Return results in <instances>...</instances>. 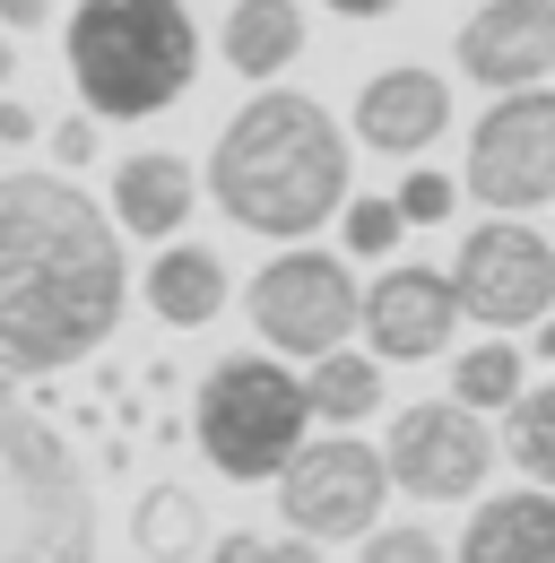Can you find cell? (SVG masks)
<instances>
[{"label": "cell", "mask_w": 555, "mask_h": 563, "mask_svg": "<svg viewBox=\"0 0 555 563\" xmlns=\"http://www.w3.org/2000/svg\"><path fill=\"white\" fill-rule=\"evenodd\" d=\"M451 62H460V78H478L494 96L538 87L555 70V0H478L451 35Z\"/></svg>", "instance_id": "obj_12"}, {"label": "cell", "mask_w": 555, "mask_h": 563, "mask_svg": "<svg viewBox=\"0 0 555 563\" xmlns=\"http://www.w3.org/2000/svg\"><path fill=\"white\" fill-rule=\"evenodd\" d=\"M451 563H555V486L538 494H486L460 529Z\"/></svg>", "instance_id": "obj_16"}, {"label": "cell", "mask_w": 555, "mask_h": 563, "mask_svg": "<svg viewBox=\"0 0 555 563\" xmlns=\"http://www.w3.org/2000/svg\"><path fill=\"white\" fill-rule=\"evenodd\" d=\"M460 330V295L451 269H425V261H382V278L364 286V347L382 364H434Z\"/></svg>", "instance_id": "obj_11"}, {"label": "cell", "mask_w": 555, "mask_h": 563, "mask_svg": "<svg viewBox=\"0 0 555 563\" xmlns=\"http://www.w3.org/2000/svg\"><path fill=\"white\" fill-rule=\"evenodd\" d=\"M208 563H270V538H252V529H226V538L208 547Z\"/></svg>", "instance_id": "obj_27"}, {"label": "cell", "mask_w": 555, "mask_h": 563, "mask_svg": "<svg viewBox=\"0 0 555 563\" xmlns=\"http://www.w3.org/2000/svg\"><path fill=\"white\" fill-rule=\"evenodd\" d=\"M200 183L226 225H243L261 243H313V225H330L356 200L347 191L356 183V131L322 96L261 87L217 122Z\"/></svg>", "instance_id": "obj_2"}, {"label": "cell", "mask_w": 555, "mask_h": 563, "mask_svg": "<svg viewBox=\"0 0 555 563\" xmlns=\"http://www.w3.org/2000/svg\"><path fill=\"white\" fill-rule=\"evenodd\" d=\"M382 503H391V460L356 433L330 442H304L286 468H278V520L313 547H356L382 529Z\"/></svg>", "instance_id": "obj_8"}, {"label": "cell", "mask_w": 555, "mask_h": 563, "mask_svg": "<svg viewBox=\"0 0 555 563\" xmlns=\"http://www.w3.org/2000/svg\"><path fill=\"white\" fill-rule=\"evenodd\" d=\"M243 321L270 339L278 355H330L364 330V286L339 252H313V243H278L270 261L243 278Z\"/></svg>", "instance_id": "obj_6"}, {"label": "cell", "mask_w": 555, "mask_h": 563, "mask_svg": "<svg viewBox=\"0 0 555 563\" xmlns=\"http://www.w3.org/2000/svg\"><path fill=\"white\" fill-rule=\"evenodd\" d=\"M538 364H555V312L538 321Z\"/></svg>", "instance_id": "obj_32"}, {"label": "cell", "mask_w": 555, "mask_h": 563, "mask_svg": "<svg viewBox=\"0 0 555 563\" xmlns=\"http://www.w3.org/2000/svg\"><path fill=\"white\" fill-rule=\"evenodd\" d=\"M96 147H105V122H96L87 104H78L69 122H53V165H62V174H78V165H96Z\"/></svg>", "instance_id": "obj_25"}, {"label": "cell", "mask_w": 555, "mask_h": 563, "mask_svg": "<svg viewBox=\"0 0 555 563\" xmlns=\"http://www.w3.org/2000/svg\"><path fill=\"white\" fill-rule=\"evenodd\" d=\"M0 563H96V494L44 408L0 382Z\"/></svg>", "instance_id": "obj_4"}, {"label": "cell", "mask_w": 555, "mask_h": 563, "mask_svg": "<svg viewBox=\"0 0 555 563\" xmlns=\"http://www.w3.org/2000/svg\"><path fill=\"white\" fill-rule=\"evenodd\" d=\"M356 563H451V547L416 520H382L373 538H356Z\"/></svg>", "instance_id": "obj_23"}, {"label": "cell", "mask_w": 555, "mask_h": 563, "mask_svg": "<svg viewBox=\"0 0 555 563\" xmlns=\"http://www.w3.org/2000/svg\"><path fill=\"white\" fill-rule=\"evenodd\" d=\"M339 234L356 261H391L400 252V234H409V209H400V191L382 200V191H364V200H347L339 209Z\"/></svg>", "instance_id": "obj_22"}, {"label": "cell", "mask_w": 555, "mask_h": 563, "mask_svg": "<svg viewBox=\"0 0 555 563\" xmlns=\"http://www.w3.org/2000/svg\"><path fill=\"white\" fill-rule=\"evenodd\" d=\"M200 174L174 156V147H131L122 165H113V225L139 234V243H174L192 209H200Z\"/></svg>", "instance_id": "obj_14"}, {"label": "cell", "mask_w": 555, "mask_h": 563, "mask_svg": "<svg viewBox=\"0 0 555 563\" xmlns=\"http://www.w3.org/2000/svg\"><path fill=\"white\" fill-rule=\"evenodd\" d=\"M313 433V390L278 355H217L192 399V442L217 477L235 486H278V468Z\"/></svg>", "instance_id": "obj_5"}, {"label": "cell", "mask_w": 555, "mask_h": 563, "mask_svg": "<svg viewBox=\"0 0 555 563\" xmlns=\"http://www.w3.org/2000/svg\"><path fill=\"white\" fill-rule=\"evenodd\" d=\"M26 140H35V113H26V104L0 87V147H26Z\"/></svg>", "instance_id": "obj_28"}, {"label": "cell", "mask_w": 555, "mask_h": 563, "mask_svg": "<svg viewBox=\"0 0 555 563\" xmlns=\"http://www.w3.org/2000/svg\"><path fill=\"white\" fill-rule=\"evenodd\" d=\"M347 131H356V147H373V156H425V147L451 131V87H443L434 70H416V62L373 70L364 87H356Z\"/></svg>", "instance_id": "obj_13"}, {"label": "cell", "mask_w": 555, "mask_h": 563, "mask_svg": "<svg viewBox=\"0 0 555 563\" xmlns=\"http://www.w3.org/2000/svg\"><path fill=\"white\" fill-rule=\"evenodd\" d=\"M139 295H148V312H156L165 330H208V321L226 312L235 278H226V261H217L208 243H183V234H174V243H156Z\"/></svg>", "instance_id": "obj_15"}, {"label": "cell", "mask_w": 555, "mask_h": 563, "mask_svg": "<svg viewBox=\"0 0 555 563\" xmlns=\"http://www.w3.org/2000/svg\"><path fill=\"white\" fill-rule=\"evenodd\" d=\"M131 312L122 225L69 174H0V382L96 355Z\"/></svg>", "instance_id": "obj_1"}, {"label": "cell", "mask_w": 555, "mask_h": 563, "mask_svg": "<svg viewBox=\"0 0 555 563\" xmlns=\"http://www.w3.org/2000/svg\"><path fill=\"white\" fill-rule=\"evenodd\" d=\"M451 295H460V321L478 330H538L555 312V243L530 217H478L460 234V261H451Z\"/></svg>", "instance_id": "obj_9"}, {"label": "cell", "mask_w": 555, "mask_h": 563, "mask_svg": "<svg viewBox=\"0 0 555 563\" xmlns=\"http://www.w3.org/2000/svg\"><path fill=\"white\" fill-rule=\"evenodd\" d=\"M304 390H313V417H322V424H364L373 408H382V355H373V347L313 355Z\"/></svg>", "instance_id": "obj_19"}, {"label": "cell", "mask_w": 555, "mask_h": 563, "mask_svg": "<svg viewBox=\"0 0 555 563\" xmlns=\"http://www.w3.org/2000/svg\"><path fill=\"white\" fill-rule=\"evenodd\" d=\"M131 547L139 563H192L217 547V529H208V503L192 486H148L131 503Z\"/></svg>", "instance_id": "obj_18"}, {"label": "cell", "mask_w": 555, "mask_h": 563, "mask_svg": "<svg viewBox=\"0 0 555 563\" xmlns=\"http://www.w3.org/2000/svg\"><path fill=\"white\" fill-rule=\"evenodd\" d=\"M53 26V0H0V35H44Z\"/></svg>", "instance_id": "obj_26"}, {"label": "cell", "mask_w": 555, "mask_h": 563, "mask_svg": "<svg viewBox=\"0 0 555 563\" xmlns=\"http://www.w3.org/2000/svg\"><path fill=\"white\" fill-rule=\"evenodd\" d=\"M69 87L96 122H156L200 87V18L183 0H78L62 18Z\"/></svg>", "instance_id": "obj_3"}, {"label": "cell", "mask_w": 555, "mask_h": 563, "mask_svg": "<svg viewBox=\"0 0 555 563\" xmlns=\"http://www.w3.org/2000/svg\"><path fill=\"white\" fill-rule=\"evenodd\" d=\"M304 0H226L217 18V53L235 78H286L304 62Z\"/></svg>", "instance_id": "obj_17"}, {"label": "cell", "mask_w": 555, "mask_h": 563, "mask_svg": "<svg viewBox=\"0 0 555 563\" xmlns=\"http://www.w3.org/2000/svg\"><path fill=\"white\" fill-rule=\"evenodd\" d=\"M503 451L530 486H555V382H530L512 408H503Z\"/></svg>", "instance_id": "obj_21"}, {"label": "cell", "mask_w": 555, "mask_h": 563, "mask_svg": "<svg viewBox=\"0 0 555 563\" xmlns=\"http://www.w3.org/2000/svg\"><path fill=\"white\" fill-rule=\"evenodd\" d=\"M322 9H330V18H347V26H373V18H391L400 0H322Z\"/></svg>", "instance_id": "obj_29"}, {"label": "cell", "mask_w": 555, "mask_h": 563, "mask_svg": "<svg viewBox=\"0 0 555 563\" xmlns=\"http://www.w3.org/2000/svg\"><path fill=\"white\" fill-rule=\"evenodd\" d=\"M270 563H322V547H313V538H278Z\"/></svg>", "instance_id": "obj_30"}, {"label": "cell", "mask_w": 555, "mask_h": 563, "mask_svg": "<svg viewBox=\"0 0 555 563\" xmlns=\"http://www.w3.org/2000/svg\"><path fill=\"white\" fill-rule=\"evenodd\" d=\"M18 78V35H0V87Z\"/></svg>", "instance_id": "obj_31"}, {"label": "cell", "mask_w": 555, "mask_h": 563, "mask_svg": "<svg viewBox=\"0 0 555 563\" xmlns=\"http://www.w3.org/2000/svg\"><path fill=\"white\" fill-rule=\"evenodd\" d=\"M382 460L409 503H469L494 477V433L460 399H409L382 433Z\"/></svg>", "instance_id": "obj_10"}, {"label": "cell", "mask_w": 555, "mask_h": 563, "mask_svg": "<svg viewBox=\"0 0 555 563\" xmlns=\"http://www.w3.org/2000/svg\"><path fill=\"white\" fill-rule=\"evenodd\" d=\"M460 191L494 217L555 209V87H512L469 122V156H460Z\"/></svg>", "instance_id": "obj_7"}, {"label": "cell", "mask_w": 555, "mask_h": 563, "mask_svg": "<svg viewBox=\"0 0 555 563\" xmlns=\"http://www.w3.org/2000/svg\"><path fill=\"white\" fill-rule=\"evenodd\" d=\"M521 364H530V355L512 347V339L460 347V355H451V399H460V408H478V417H503V408L530 390V382H521Z\"/></svg>", "instance_id": "obj_20"}, {"label": "cell", "mask_w": 555, "mask_h": 563, "mask_svg": "<svg viewBox=\"0 0 555 563\" xmlns=\"http://www.w3.org/2000/svg\"><path fill=\"white\" fill-rule=\"evenodd\" d=\"M400 209H409V225H451L460 183H451V174H434V165H416L409 183H400Z\"/></svg>", "instance_id": "obj_24"}]
</instances>
